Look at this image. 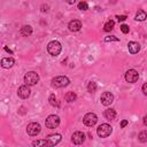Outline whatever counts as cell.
<instances>
[{"label": "cell", "mask_w": 147, "mask_h": 147, "mask_svg": "<svg viewBox=\"0 0 147 147\" xmlns=\"http://www.w3.org/2000/svg\"><path fill=\"white\" fill-rule=\"evenodd\" d=\"M62 51V45L60 44V41L57 40H52L48 42L47 45V52L52 55V56H57Z\"/></svg>", "instance_id": "obj_1"}, {"label": "cell", "mask_w": 147, "mask_h": 147, "mask_svg": "<svg viewBox=\"0 0 147 147\" xmlns=\"http://www.w3.org/2000/svg\"><path fill=\"white\" fill-rule=\"evenodd\" d=\"M38 82H39V75L36 71H29V72L25 74V76H24V83H25V85L33 86Z\"/></svg>", "instance_id": "obj_2"}, {"label": "cell", "mask_w": 147, "mask_h": 147, "mask_svg": "<svg viewBox=\"0 0 147 147\" xmlns=\"http://www.w3.org/2000/svg\"><path fill=\"white\" fill-rule=\"evenodd\" d=\"M111 132H113V127L109 124H106V123L99 125L98 129H96V133L100 138H107L108 136L111 134Z\"/></svg>", "instance_id": "obj_3"}, {"label": "cell", "mask_w": 147, "mask_h": 147, "mask_svg": "<svg viewBox=\"0 0 147 147\" xmlns=\"http://www.w3.org/2000/svg\"><path fill=\"white\" fill-rule=\"evenodd\" d=\"M70 80L67 76H56L55 78L52 79V84L55 87H64V86H68Z\"/></svg>", "instance_id": "obj_4"}, {"label": "cell", "mask_w": 147, "mask_h": 147, "mask_svg": "<svg viewBox=\"0 0 147 147\" xmlns=\"http://www.w3.org/2000/svg\"><path fill=\"white\" fill-rule=\"evenodd\" d=\"M45 125L48 129H55L60 125V117L57 115H49L46 121H45Z\"/></svg>", "instance_id": "obj_5"}, {"label": "cell", "mask_w": 147, "mask_h": 147, "mask_svg": "<svg viewBox=\"0 0 147 147\" xmlns=\"http://www.w3.org/2000/svg\"><path fill=\"white\" fill-rule=\"evenodd\" d=\"M96 122H98V116L94 113H87L83 117V123L87 126H93Z\"/></svg>", "instance_id": "obj_6"}, {"label": "cell", "mask_w": 147, "mask_h": 147, "mask_svg": "<svg viewBox=\"0 0 147 147\" xmlns=\"http://www.w3.org/2000/svg\"><path fill=\"white\" fill-rule=\"evenodd\" d=\"M40 130H41L40 125H39L38 123H36V122H32V123H30V124L26 126V132H28V134H30L31 137H34V136L39 134V133H40Z\"/></svg>", "instance_id": "obj_7"}, {"label": "cell", "mask_w": 147, "mask_h": 147, "mask_svg": "<svg viewBox=\"0 0 147 147\" xmlns=\"http://www.w3.org/2000/svg\"><path fill=\"white\" fill-rule=\"evenodd\" d=\"M138 78H139V74H138V71L134 70V69H130V70H127V71L125 72V80H126L127 83L133 84V83H136V82L138 80Z\"/></svg>", "instance_id": "obj_8"}, {"label": "cell", "mask_w": 147, "mask_h": 147, "mask_svg": "<svg viewBox=\"0 0 147 147\" xmlns=\"http://www.w3.org/2000/svg\"><path fill=\"white\" fill-rule=\"evenodd\" d=\"M100 101L103 106H110L114 101V95L110 92H103L100 96Z\"/></svg>", "instance_id": "obj_9"}, {"label": "cell", "mask_w": 147, "mask_h": 147, "mask_svg": "<svg viewBox=\"0 0 147 147\" xmlns=\"http://www.w3.org/2000/svg\"><path fill=\"white\" fill-rule=\"evenodd\" d=\"M71 141L75 144V145H80L85 141V133L80 132V131H76L72 133L71 136Z\"/></svg>", "instance_id": "obj_10"}, {"label": "cell", "mask_w": 147, "mask_h": 147, "mask_svg": "<svg viewBox=\"0 0 147 147\" xmlns=\"http://www.w3.org/2000/svg\"><path fill=\"white\" fill-rule=\"evenodd\" d=\"M30 93H31V91L29 88V85H23V86L18 87V90H17V94L21 99H28L30 96Z\"/></svg>", "instance_id": "obj_11"}, {"label": "cell", "mask_w": 147, "mask_h": 147, "mask_svg": "<svg viewBox=\"0 0 147 147\" xmlns=\"http://www.w3.org/2000/svg\"><path fill=\"white\" fill-rule=\"evenodd\" d=\"M46 140L48 142V146H55V145H57L61 141V134H59V133L49 134Z\"/></svg>", "instance_id": "obj_12"}, {"label": "cell", "mask_w": 147, "mask_h": 147, "mask_svg": "<svg viewBox=\"0 0 147 147\" xmlns=\"http://www.w3.org/2000/svg\"><path fill=\"white\" fill-rule=\"evenodd\" d=\"M68 28H69L70 31H72V32H77V31H79L80 28H82V22L78 21V20H72V21L69 22Z\"/></svg>", "instance_id": "obj_13"}, {"label": "cell", "mask_w": 147, "mask_h": 147, "mask_svg": "<svg viewBox=\"0 0 147 147\" xmlns=\"http://www.w3.org/2000/svg\"><path fill=\"white\" fill-rule=\"evenodd\" d=\"M127 48H129V52L131 54H137L140 51V45L137 41H129Z\"/></svg>", "instance_id": "obj_14"}, {"label": "cell", "mask_w": 147, "mask_h": 147, "mask_svg": "<svg viewBox=\"0 0 147 147\" xmlns=\"http://www.w3.org/2000/svg\"><path fill=\"white\" fill-rule=\"evenodd\" d=\"M14 64H15V60L13 57H3L1 60L2 68H11Z\"/></svg>", "instance_id": "obj_15"}, {"label": "cell", "mask_w": 147, "mask_h": 147, "mask_svg": "<svg viewBox=\"0 0 147 147\" xmlns=\"http://www.w3.org/2000/svg\"><path fill=\"white\" fill-rule=\"evenodd\" d=\"M103 115H105V117H106L107 119H114V118L116 117V110L113 109V108H107V109L105 110Z\"/></svg>", "instance_id": "obj_16"}, {"label": "cell", "mask_w": 147, "mask_h": 147, "mask_svg": "<svg viewBox=\"0 0 147 147\" xmlns=\"http://www.w3.org/2000/svg\"><path fill=\"white\" fill-rule=\"evenodd\" d=\"M20 32H21V34H22V36L28 37V36H30V34L32 33V28H31L30 25H23V26L21 28Z\"/></svg>", "instance_id": "obj_17"}, {"label": "cell", "mask_w": 147, "mask_h": 147, "mask_svg": "<svg viewBox=\"0 0 147 147\" xmlns=\"http://www.w3.org/2000/svg\"><path fill=\"white\" fill-rule=\"evenodd\" d=\"M146 18H147V14H146V11L142 10V9H139V10L137 11V14H136V20L142 22V21H145Z\"/></svg>", "instance_id": "obj_18"}, {"label": "cell", "mask_w": 147, "mask_h": 147, "mask_svg": "<svg viewBox=\"0 0 147 147\" xmlns=\"http://www.w3.org/2000/svg\"><path fill=\"white\" fill-rule=\"evenodd\" d=\"M64 99H65V101H68V102H74V101L77 99V95H76L75 92H68V93L64 95Z\"/></svg>", "instance_id": "obj_19"}, {"label": "cell", "mask_w": 147, "mask_h": 147, "mask_svg": "<svg viewBox=\"0 0 147 147\" xmlns=\"http://www.w3.org/2000/svg\"><path fill=\"white\" fill-rule=\"evenodd\" d=\"M114 25H115V22H114L113 20H109V21L106 22V24L103 25V30H105L106 32H109V31H111V30L114 29Z\"/></svg>", "instance_id": "obj_20"}, {"label": "cell", "mask_w": 147, "mask_h": 147, "mask_svg": "<svg viewBox=\"0 0 147 147\" xmlns=\"http://www.w3.org/2000/svg\"><path fill=\"white\" fill-rule=\"evenodd\" d=\"M48 101H49V103H51L53 107H60V103L57 102V99H56L55 94H51L49 98H48Z\"/></svg>", "instance_id": "obj_21"}, {"label": "cell", "mask_w": 147, "mask_h": 147, "mask_svg": "<svg viewBox=\"0 0 147 147\" xmlns=\"http://www.w3.org/2000/svg\"><path fill=\"white\" fill-rule=\"evenodd\" d=\"M96 88H98V85H96L95 82H90V83H88V85H87V91H88L90 93H94V92L96 91Z\"/></svg>", "instance_id": "obj_22"}, {"label": "cell", "mask_w": 147, "mask_h": 147, "mask_svg": "<svg viewBox=\"0 0 147 147\" xmlns=\"http://www.w3.org/2000/svg\"><path fill=\"white\" fill-rule=\"evenodd\" d=\"M32 146H34V147H39V146H48V142H47L46 139H45V140H36V141L32 142Z\"/></svg>", "instance_id": "obj_23"}, {"label": "cell", "mask_w": 147, "mask_h": 147, "mask_svg": "<svg viewBox=\"0 0 147 147\" xmlns=\"http://www.w3.org/2000/svg\"><path fill=\"white\" fill-rule=\"evenodd\" d=\"M138 139H139L140 142H146L147 141V131H145V130L141 131L138 136Z\"/></svg>", "instance_id": "obj_24"}, {"label": "cell", "mask_w": 147, "mask_h": 147, "mask_svg": "<svg viewBox=\"0 0 147 147\" xmlns=\"http://www.w3.org/2000/svg\"><path fill=\"white\" fill-rule=\"evenodd\" d=\"M78 9H80V10H87L88 9V5L85 1H80L78 3Z\"/></svg>", "instance_id": "obj_25"}, {"label": "cell", "mask_w": 147, "mask_h": 147, "mask_svg": "<svg viewBox=\"0 0 147 147\" xmlns=\"http://www.w3.org/2000/svg\"><path fill=\"white\" fill-rule=\"evenodd\" d=\"M105 41L106 42H108V41H119V39L115 36H108V37L105 38Z\"/></svg>", "instance_id": "obj_26"}, {"label": "cell", "mask_w": 147, "mask_h": 147, "mask_svg": "<svg viewBox=\"0 0 147 147\" xmlns=\"http://www.w3.org/2000/svg\"><path fill=\"white\" fill-rule=\"evenodd\" d=\"M121 31H122L123 33H129V31H130L129 25H126V24H122V25H121Z\"/></svg>", "instance_id": "obj_27"}, {"label": "cell", "mask_w": 147, "mask_h": 147, "mask_svg": "<svg viewBox=\"0 0 147 147\" xmlns=\"http://www.w3.org/2000/svg\"><path fill=\"white\" fill-rule=\"evenodd\" d=\"M116 18H117L119 22H123V21H125L127 17H126L125 15H116Z\"/></svg>", "instance_id": "obj_28"}, {"label": "cell", "mask_w": 147, "mask_h": 147, "mask_svg": "<svg viewBox=\"0 0 147 147\" xmlns=\"http://www.w3.org/2000/svg\"><path fill=\"white\" fill-rule=\"evenodd\" d=\"M127 124H129V122H127V121H126V119H123V121H122V122H121V127H122V129H123V127H125V126H126V125H127Z\"/></svg>", "instance_id": "obj_29"}, {"label": "cell", "mask_w": 147, "mask_h": 147, "mask_svg": "<svg viewBox=\"0 0 147 147\" xmlns=\"http://www.w3.org/2000/svg\"><path fill=\"white\" fill-rule=\"evenodd\" d=\"M142 92H144L145 95H147V83H145V84L142 85Z\"/></svg>", "instance_id": "obj_30"}, {"label": "cell", "mask_w": 147, "mask_h": 147, "mask_svg": "<svg viewBox=\"0 0 147 147\" xmlns=\"http://www.w3.org/2000/svg\"><path fill=\"white\" fill-rule=\"evenodd\" d=\"M67 3H69V5H74L75 2H76V0H64Z\"/></svg>", "instance_id": "obj_31"}, {"label": "cell", "mask_w": 147, "mask_h": 147, "mask_svg": "<svg viewBox=\"0 0 147 147\" xmlns=\"http://www.w3.org/2000/svg\"><path fill=\"white\" fill-rule=\"evenodd\" d=\"M144 124L147 126V115H145V116H144Z\"/></svg>", "instance_id": "obj_32"}, {"label": "cell", "mask_w": 147, "mask_h": 147, "mask_svg": "<svg viewBox=\"0 0 147 147\" xmlns=\"http://www.w3.org/2000/svg\"><path fill=\"white\" fill-rule=\"evenodd\" d=\"M3 49H5V51H6V52H8V53H10V54H11V53H13V52H11V51H10V49H9V48H8V47H6V46H5V47H3Z\"/></svg>", "instance_id": "obj_33"}]
</instances>
